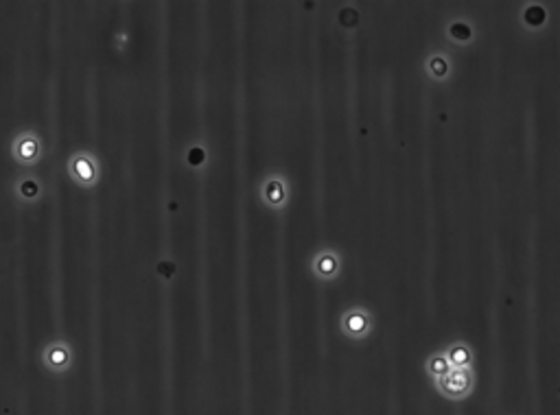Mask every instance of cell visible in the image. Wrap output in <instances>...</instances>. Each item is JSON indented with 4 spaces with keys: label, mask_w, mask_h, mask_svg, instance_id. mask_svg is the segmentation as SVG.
Segmentation results:
<instances>
[{
    "label": "cell",
    "mask_w": 560,
    "mask_h": 415,
    "mask_svg": "<svg viewBox=\"0 0 560 415\" xmlns=\"http://www.w3.org/2000/svg\"><path fill=\"white\" fill-rule=\"evenodd\" d=\"M440 380V389L446 393V396H464V393L471 389V376H468L466 369H449Z\"/></svg>",
    "instance_id": "cell-1"
},
{
    "label": "cell",
    "mask_w": 560,
    "mask_h": 415,
    "mask_svg": "<svg viewBox=\"0 0 560 415\" xmlns=\"http://www.w3.org/2000/svg\"><path fill=\"white\" fill-rule=\"evenodd\" d=\"M444 358L449 361L451 369H466L468 361H471V352H468V348H464V345H455V348L449 349V354H446Z\"/></svg>",
    "instance_id": "cell-2"
},
{
    "label": "cell",
    "mask_w": 560,
    "mask_h": 415,
    "mask_svg": "<svg viewBox=\"0 0 560 415\" xmlns=\"http://www.w3.org/2000/svg\"><path fill=\"white\" fill-rule=\"evenodd\" d=\"M16 153H18L20 160H27L31 162L33 157L37 155V144L33 138H22L18 144H16Z\"/></svg>",
    "instance_id": "cell-3"
},
{
    "label": "cell",
    "mask_w": 560,
    "mask_h": 415,
    "mask_svg": "<svg viewBox=\"0 0 560 415\" xmlns=\"http://www.w3.org/2000/svg\"><path fill=\"white\" fill-rule=\"evenodd\" d=\"M449 369H451V365H449V361H446L444 356H431V358H429V371H431V376L442 378Z\"/></svg>",
    "instance_id": "cell-4"
},
{
    "label": "cell",
    "mask_w": 560,
    "mask_h": 415,
    "mask_svg": "<svg viewBox=\"0 0 560 415\" xmlns=\"http://www.w3.org/2000/svg\"><path fill=\"white\" fill-rule=\"evenodd\" d=\"M346 326H348V332L353 336H359V334H363L366 332V328H368V323H366V319L363 317H350L348 321H346Z\"/></svg>",
    "instance_id": "cell-5"
}]
</instances>
